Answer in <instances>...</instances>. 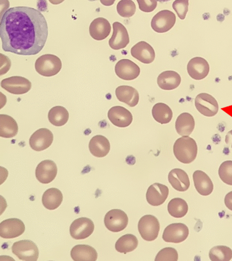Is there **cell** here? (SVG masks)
Instances as JSON below:
<instances>
[{"label": "cell", "instance_id": "6da1fadb", "mask_svg": "<svg viewBox=\"0 0 232 261\" xmlns=\"http://www.w3.org/2000/svg\"><path fill=\"white\" fill-rule=\"evenodd\" d=\"M48 35L46 19L34 8H10L0 21V38L6 52L21 56L37 55L44 48Z\"/></svg>", "mask_w": 232, "mask_h": 261}, {"label": "cell", "instance_id": "7a4b0ae2", "mask_svg": "<svg viewBox=\"0 0 232 261\" xmlns=\"http://www.w3.org/2000/svg\"><path fill=\"white\" fill-rule=\"evenodd\" d=\"M173 151L176 159L184 164L194 162L198 154V146L194 139L183 136L176 140Z\"/></svg>", "mask_w": 232, "mask_h": 261}, {"label": "cell", "instance_id": "3957f363", "mask_svg": "<svg viewBox=\"0 0 232 261\" xmlns=\"http://www.w3.org/2000/svg\"><path fill=\"white\" fill-rule=\"evenodd\" d=\"M35 67L37 73L45 77H51L60 73L62 62L56 55L45 54L38 58Z\"/></svg>", "mask_w": 232, "mask_h": 261}, {"label": "cell", "instance_id": "277c9868", "mask_svg": "<svg viewBox=\"0 0 232 261\" xmlns=\"http://www.w3.org/2000/svg\"><path fill=\"white\" fill-rule=\"evenodd\" d=\"M160 229V225L158 218L152 215H145L139 221V233L143 240L149 242L158 238Z\"/></svg>", "mask_w": 232, "mask_h": 261}, {"label": "cell", "instance_id": "5b68a950", "mask_svg": "<svg viewBox=\"0 0 232 261\" xmlns=\"http://www.w3.org/2000/svg\"><path fill=\"white\" fill-rule=\"evenodd\" d=\"M12 252L18 259L25 261H37L39 257L38 248L31 240L15 242L12 247Z\"/></svg>", "mask_w": 232, "mask_h": 261}, {"label": "cell", "instance_id": "8992f818", "mask_svg": "<svg viewBox=\"0 0 232 261\" xmlns=\"http://www.w3.org/2000/svg\"><path fill=\"white\" fill-rule=\"evenodd\" d=\"M104 224L107 229L112 232H120L128 226V217L122 210H113L108 212L105 216Z\"/></svg>", "mask_w": 232, "mask_h": 261}, {"label": "cell", "instance_id": "52a82bcc", "mask_svg": "<svg viewBox=\"0 0 232 261\" xmlns=\"http://www.w3.org/2000/svg\"><path fill=\"white\" fill-rule=\"evenodd\" d=\"M176 22V16L169 10H163L155 15L152 19L151 28L159 34L169 31Z\"/></svg>", "mask_w": 232, "mask_h": 261}, {"label": "cell", "instance_id": "ba28073f", "mask_svg": "<svg viewBox=\"0 0 232 261\" xmlns=\"http://www.w3.org/2000/svg\"><path fill=\"white\" fill-rule=\"evenodd\" d=\"M1 87L10 93L21 95L31 90L32 83L24 77L12 76L2 80Z\"/></svg>", "mask_w": 232, "mask_h": 261}, {"label": "cell", "instance_id": "9c48e42d", "mask_svg": "<svg viewBox=\"0 0 232 261\" xmlns=\"http://www.w3.org/2000/svg\"><path fill=\"white\" fill-rule=\"evenodd\" d=\"M94 230V224L90 218L82 217L75 220L71 223L70 233L74 240L86 239L92 234Z\"/></svg>", "mask_w": 232, "mask_h": 261}, {"label": "cell", "instance_id": "30bf717a", "mask_svg": "<svg viewBox=\"0 0 232 261\" xmlns=\"http://www.w3.org/2000/svg\"><path fill=\"white\" fill-rule=\"evenodd\" d=\"M189 228L183 223H173L165 228L163 233V240L166 243L178 244L187 239Z\"/></svg>", "mask_w": 232, "mask_h": 261}, {"label": "cell", "instance_id": "8fae6325", "mask_svg": "<svg viewBox=\"0 0 232 261\" xmlns=\"http://www.w3.org/2000/svg\"><path fill=\"white\" fill-rule=\"evenodd\" d=\"M196 109L202 115L213 117L218 112L219 106L216 99L208 93H201L195 99Z\"/></svg>", "mask_w": 232, "mask_h": 261}, {"label": "cell", "instance_id": "7c38bea8", "mask_svg": "<svg viewBox=\"0 0 232 261\" xmlns=\"http://www.w3.org/2000/svg\"><path fill=\"white\" fill-rule=\"evenodd\" d=\"M54 139L53 133L50 129L40 128L31 136L29 139V145L34 151H42L51 145Z\"/></svg>", "mask_w": 232, "mask_h": 261}, {"label": "cell", "instance_id": "4fadbf2b", "mask_svg": "<svg viewBox=\"0 0 232 261\" xmlns=\"http://www.w3.org/2000/svg\"><path fill=\"white\" fill-rule=\"evenodd\" d=\"M25 230L23 222L18 218H10L0 224V237L5 239H14L22 236Z\"/></svg>", "mask_w": 232, "mask_h": 261}, {"label": "cell", "instance_id": "5bb4252c", "mask_svg": "<svg viewBox=\"0 0 232 261\" xmlns=\"http://www.w3.org/2000/svg\"><path fill=\"white\" fill-rule=\"evenodd\" d=\"M58 168L54 161L45 160L42 161L36 168V178L42 184H49L56 178Z\"/></svg>", "mask_w": 232, "mask_h": 261}, {"label": "cell", "instance_id": "9a60e30c", "mask_svg": "<svg viewBox=\"0 0 232 261\" xmlns=\"http://www.w3.org/2000/svg\"><path fill=\"white\" fill-rule=\"evenodd\" d=\"M115 73L120 79L133 81L140 75V68L133 61L123 59L117 62L115 65Z\"/></svg>", "mask_w": 232, "mask_h": 261}, {"label": "cell", "instance_id": "2e32d148", "mask_svg": "<svg viewBox=\"0 0 232 261\" xmlns=\"http://www.w3.org/2000/svg\"><path fill=\"white\" fill-rule=\"evenodd\" d=\"M113 33L109 40V45L114 50L125 48L130 43V37L127 29L119 22L113 24Z\"/></svg>", "mask_w": 232, "mask_h": 261}, {"label": "cell", "instance_id": "e0dca14e", "mask_svg": "<svg viewBox=\"0 0 232 261\" xmlns=\"http://www.w3.org/2000/svg\"><path fill=\"white\" fill-rule=\"evenodd\" d=\"M108 117L114 126L119 128L129 126L133 120L132 113L121 106H115L110 109L108 113Z\"/></svg>", "mask_w": 232, "mask_h": 261}, {"label": "cell", "instance_id": "ac0fdd59", "mask_svg": "<svg viewBox=\"0 0 232 261\" xmlns=\"http://www.w3.org/2000/svg\"><path fill=\"white\" fill-rule=\"evenodd\" d=\"M169 194L168 187L156 182L148 189L146 194V201L152 206H159L167 200Z\"/></svg>", "mask_w": 232, "mask_h": 261}, {"label": "cell", "instance_id": "d6986e66", "mask_svg": "<svg viewBox=\"0 0 232 261\" xmlns=\"http://www.w3.org/2000/svg\"><path fill=\"white\" fill-rule=\"evenodd\" d=\"M189 76L195 80H202L207 77L210 70L208 62L201 57H195L189 61L187 65Z\"/></svg>", "mask_w": 232, "mask_h": 261}, {"label": "cell", "instance_id": "ffe728a7", "mask_svg": "<svg viewBox=\"0 0 232 261\" xmlns=\"http://www.w3.org/2000/svg\"><path fill=\"white\" fill-rule=\"evenodd\" d=\"M131 54L142 63L149 64L155 60V51L151 45L145 41H140L131 49Z\"/></svg>", "mask_w": 232, "mask_h": 261}, {"label": "cell", "instance_id": "44dd1931", "mask_svg": "<svg viewBox=\"0 0 232 261\" xmlns=\"http://www.w3.org/2000/svg\"><path fill=\"white\" fill-rule=\"evenodd\" d=\"M112 26L107 19L99 17L91 22L89 28L91 37L97 41L106 39L110 34Z\"/></svg>", "mask_w": 232, "mask_h": 261}, {"label": "cell", "instance_id": "7402d4cb", "mask_svg": "<svg viewBox=\"0 0 232 261\" xmlns=\"http://www.w3.org/2000/svg\"><path fill=\"white\" fill-rule=\"evenodd\" d=\"M168 180L173 188L179 192L188 191L190 187L189 176L181 169H172L169 173Z\"/></svg>", "mask_w": 232, "mask_h": 261}, {"label": "cell", "instance_id": "603a6c76", "mask_svg": "<svg viewBox=\"0 0 232 261\" xmlns=\"http://www.w3.org/2000/svg\"><path fill=\"white\" fill-rule=\"evenodd\" d=\"M110 148L109 139L102 135L94 136L89 143L91 154L97 158H102L109 154Z\"/></svg>", "mask_w": 232, "mask_h": 261}, {"label": "cell", "instance_id": "cb8c5ba5", "mask_svg": "<svg viewBox=\"0 0 232 261\" xmlns=\"http://www.w3.org/2000/svg\"><path fill=\"white\" fill-rule=\"evenodd\" d=\"M193 180L196 190L202 196L211 195L214 190V184L211 179L205 172L196 171L193 174Z\"/></svg>", "mask_w": 232, "mask_h": 261}, {"label": "cell", "instance_id": "d4e9b609", "mask_svg": "<svg viewBox=\"0 0 232 261\" xmlns=\"http://www.w3.org/2000/svg\"><path fill=\"white\" fill-rule=\"evenodd\" d=\"M116 96L120 102L130 107H135L139 102V94L135 88L128 86H121L116 90Z\"/></svg>", "mask_w": 232, "mask_h": 261}, {"label": "cell", "instance_id": "484cf974", "mask_svg": "<svg viewBox=\"0 0 232 261\" xmlns=\"http://www.w3.org/2000/svg\"><path fill=\"white\" fill-rule=\"evenodd\" d=\"M97 256L96 250L88 245H76L71 250V257L74 261H96Z\"/></svg>", "mask_w": 232, "mask_h": 261}, {"label": "cell", "instance_id": "4316f807", "mask_svg": "<svg viewBox=\"0 0 232 261\" xmlns=\"http://www.w3.org/2000/svg\"><path fill=\"white\" fill-rule=\"evenodd\" d=\"M181 76L174 71H165L160 74L158 78V84L160 89L172 90L178 87L181 84Z\"/></svg>", "mask_w": 232, "mask_h": 261}, {"label": "cell", "instance_id": "83f0119b", "mask_svg": "<svg viewBox=\"0 0 232 261\" xmlns=\"http://www.w3.org/2000/svg\"><path fill=\"white\" fill-rule=\"evenodd\" d=\"M195 120L191 114L182 113L175 122V129L179 135L190 136L195 128Z\"/></svg>", "mask_w": 232, "mask_h": 261}, {"label": "cell", "instance_id": "f1b7e54d", "mask_svg": "<svg viewBox=\"0 0 232 261\" xmlns=\"http://www.w3.org/2000/svg\"><path fill=\"white\" fill-rule=\"evenodd\" d=\"M63 200V195L57 188L47 189L42 195V203L45 208L50 211L57 210Z\"/></svg>", "mask_w": 232, "mask_h": 261}, {"label": "cell", "instance_id": "f546056e", "mask_svg": "<svg viewBox=\"0 0 232 261\" xmlns=\"http://www.w3.org/2000/svg\"><path fill=\"white\" fill-rule=\"evenodd\" d=\"M18 126L16 120L6 114H0V136L9 139L17 135Z\"/></svg>", "mask_w": 232, "mask_h": 261}, {"label": "cell", "instance_id": "4dcf8cb0", "mask_svg": "<svg viewBox=\"0 0 232 261\" xmlns=\"http://www.w3.org/2000/svg\"><path fill=\"white\" fill-rule=\"evenodd\" d=\"M48 119L49 122L55 126H64L69 119V113L64 107H54L49 111Z\"/></svg>", "mask_w": 232, "mask_h": 261}, {"label": "cell", "instance_id": "1f68e13d", "mask_svg": "<svg viewBox=\"0 0 232 261\" xmlns=\"http://www.w3.org/2000/svg\"><path fill=\"white\" fill-rule=\"evenodd\" d=\"M139 241L132 234H126L120 237L115 244L117 252L126 254L133 252L138 247Z\"/></svg>", "mask_w": 232, "mask_h": 261}, {"label": "cell", "instance_id": "d6a6232c", "mask_svg": "<svg viewBox=\"0 0 232 261\" xmlns=\"http://www.w3.org/2000/svg\"><path fill=\"white\" fill-rule=\"evenodd\" d=\"M152 114L156 121L160 124L169 123L171 121L173 117L171 108L163 103L155 104L152 108Z\"/></svg>", "mask_w": 232, "mask_h": 261}, {"label": "cell", "instance_id": "836d02e7", "mask_svg": "<svg viewBox=\"0 0 232 261\" xmlns=\"http://www.w3.org/2000/svg\"><path fill=\"white\" fill-rule=\"evenodd\" d=\"M188 210V203L184 199L181 198L172 199L168 205L169 215L176 218H181L186 216Z\"/></svg>", "mask_w": 232, "mask_h": 261}, {"label": "cell", "instance_id": "e575fe53", "mask_svg": "<svg viewBox=\"0 0 232 261\" xmlns=\"http://www.w3.org/2000/svg\"><path fill=\"white\" fill-rule=\"evenodd\" d=\"M209 257L212 261H229L232 259V250L227 246H215L209 252Z\"/></svg>", "mask_w": 232, "mask_h": 261}, {"label": "cell", "instance_id": "d590c367", "mask_svg": "<svg viewBox=\"0 0 232 261\" xmlns=\"http://www.w3.org/2000/svg\"><path fill=\"white\" fill-rule=\"evenodd\" d=\"M136 6L132 0H122L117 5V12L123 18H130L135 14Z\"/></svg>", "mask_w": 232, "mask_h": 261}, {"label": "cell", "instance_id": "8d00e7d4", "mask_svg": "<svg viewBox=\"0 0 232 261\" xmlns=\"http://www.w3.org/2000/svg\"><path fill=\"white\" fill-rule=\"evenodd\" d=\"M218 174L225 184L232 186V161H228L221 163Z\"/></svg>", "mask_w": 232, "mask_h": 261}, {"label": "cell", "instance_id": "74e56055", "mask_svg": "<svg viewBox=\"0 0 232 261\" xmlns=\"http://www.w3.org/2000/svg\"><path fill=\"white\" fill-rule=\"evenodd\" d=\"M178 254L174 248L166 247L157 254L155 261H177Z\"/></svg>", "mask_w": 232, "mask_h": 261}, {"label": "cell", "instance_id": "f35d334b", "mask_svg": "<svg viewBox=\"0 0 232 261\" xmlns=\"http://www.w3.org/2000/svg\"><path fill=\"white\" fill-rule=\"evenodd\" d=\"M172 8L178 17L184 20L188 12L189 2L187 0H176L173 3Z\"/></svg>", "mask_w": 232, "mask_h": 261}, {"label": "cell", "instance_id": "ab89813d", "mask_svg": "<svg viewBox=\"0 0 232 261\" xmlns=\"http://www.w3.org/2000/svg\"><path fill=\"white\" fill-rule=\"evenodd\" d=\"M140 11L144 12H152L158 6V2L155 0H145V1H137Z\"/></svg>", "mask_w": 232, "mask_h": 261}, {"label": "cell", "instance_id": "60d3db41", "mask_svg": "<svg viewBox=\"0 0 232 261\" xmlns=\"http://www.w3.org/2000/svg\"><path fill=\"white\" fill-rule=\"evenodd\" d=\"M224 203L225 206L227 207L228 210L232 211V191L230 192L225 195L224 198Z\"/></svg>", "mask_w": 232, "mask_h": 261}, {"label": "cell", "instance_id": "b9f144b4", "mask_svg": "<svg viewBox=\"0 0 232 261\" xmlns=\"http://www.w3.org/2000/svg\"><path fill=\"white\" fill-rule=\"evenodd\" d=\"M228 135H230L232 137V130H230L229 132L228 133ZM231 148H232V144H231Z\"/></svg>", "mask_w": 232, "mask_h": 261}]
</instances>
